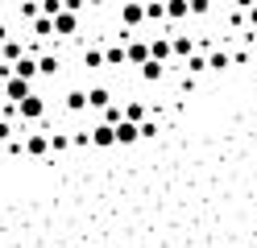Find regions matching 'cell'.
Instances as JSON below:
<instances>
[{"label":"cell","instance_id":"obj_3","mask_svg":"<svg viewBox=\"0 0 257 248\" xmlns=\"http://www.w3.org/2000/svg\"><path fill=\"white\" fill-rule=\"evenodd\" d=\"M29 95H34V83H29V79H21V75L5 79V99H9V104H21V99H29Z\"/></svg>","mask_w":257,"mask_h":248},{"label":"cell","instance_id":"obj_32","mask_svg":"<svg viewBox=\"0 0 257 248\" xmlns=\"http://www.w3.org/2000/svg\"><path fill=\"white\" fill-rule=\"evenodd\" d=\"M9 5H17V9H21V5H25V0H9Z\"/></svg>","mask_w":257,"mask_h":248},{"label":"cell","instance_id":"obj_24","mask_svg":"<svg viewBox=\"0 0 257 248\" xmlns=\"http://www.w3.org/2000/svg\"><path fill=\"white\" fill-rule=\"evenodd\" d=\"M120 120H124V108H120V104H112V108H104V124H112V128H116Z\"/></svg>","mask_w":257,"mask_h":248},{"label":"cell","instance_id":"obj_5","mask_svg":"<svg viewBox=\"0 0 257 248\" xmlns=\"http://www.w3.org/2000/svg\"><path fill=\"white\" fill-rule=\"evenodd\" d=\"M150 54H154V62H174V42L170 38H162V33H154V38H150Z\"/></svg>","mask_w":257,"mask_h":248},{"label":"cell","instance_id":"obj_9","mask_svg":"<svg viewBox=\"0 0 257 248\" xmlns=\"http://www.w3.org/2000/svg\"><path fill=\"white\" fill-rule=\"evenodd\" d=\"M133 141H141V124L120 120V124H116V145H133Z\"/></svg>","mask_w":257,"mask_h":248},{"label":"cell","instance_id":"obj_22","mask_svg":"<svg viewBox=\"0 0 257 248\" xmlns=\"http://www.w3.org/2000/svg\"><path fill=\"white\" fill-rule=\"evenodd\" d=\"M38 66H42V75H50V79H54V75H58V54H42Z\"/></svg>","mask_w":257,"mask_h":248},{"label":"cell","instance_id":"obj_13","mask_svg":"<svg viewBox=\"0 0 257 248\" xmlns=\"http://www.w3.org/2000/svg\"><path fill=\"white\" fill-rule=\"evenodd\" d=\"M0 50H5V62H9V66H17V62L25 58V46H21V38H9Z\"/></svg>","mask_w":257,"mask_h":248},{"label":"cell","instance_id":"obj_11","mask_svg":"<svg viewBox=\"0 0 257 248\" xmlns=\"http://www.w3.org/2000/svg\"><path fill=\"white\" fill-rule=\"evenodd\" d=\"M87 104H91L95 112L112 108V91H108V87H87Z\"/></svg>","mask_w":257,"mask_h":248},{"label":"cell","instance_id":"obj_16","mask_svg":"<svg viewBox=\"0 0 257 248\" xmlns=\"http://www.w3.org/2000/svg\"><path fill=\"white\" fill-rule=\"evenodd\" d=\"M83 66H87V71H100V66H108V58H104V50H95V46H87V50H83Z\"/></svg>","mask_w":257,"mask_h":248},{"label":"cell","instance_id":"obj_23","mask_svg":"<svg viewBox=\"0 0 257 248\" xmlns=\"http://www.w3.org/2000/svg\"><path fill=\"white\" fill-rule=\"evenodd\" d=\"M207 66H212V71H224V66H228V50H212V54H207Z\"/></svg>","mask_w":257,"mask_h":248},{"label":"cell","instance_id":"obj_15","mask_svg":"<svg viewBox=\"0 0 257 248\" xmlns=\"http://www.w3.org/2000/svg\"><path fill=\"white\" fill-rule=\"evenodd\" d=\"M183 71H187V75H203V71H212V66H207V54H199V50H195V54L183 62Z\"/></svg>","mask_w":257,"mask_h":248},{"label":"cell","instance_id":"obj_25","mask_svg":"<svg viewBox=\"0 0 257 248\" xmlns=\"http://www.w3.org/2000/svg\"><path fill=\"white\" fill-rule=\"evenodd\" d=\"M34 33H38V38H50V33H54V21H50V17H38V21H34Z\"/></svg>","mask_w":257,"mask_h":248},{"label":"cell","instance_id":"obj_33","mask_svg":"<svg viewBox=\"0 0 257 248\" xmlns=\"http://www.w3.org/2000/svg\"><path fill=\"white\" fill-rule=\"evenodd\" d=\"M0 66H5V50H0Z\"/></svg>","mask_w":257,"mask_h":248},{"label":"cell","instance_id":"obj_12","mask_svg":"<svg viewBox=\"0 0 257 248\" xmlns=\"http://www.w3.org/2000/svg\"><path fill=\"white\" fill-rule=\"evenodd\" d=\"M191 17V0H166V21H187Z\"/></svg>","mask_w":257,"mask_h":248},{"label":"cell","instance_id":"obj_8","mask_svg":"<svg viewBox=\"0 0 257 248\" xmlns=\"http://www.w3.org/2000/svg\"><path fill=\"white\" fill-rule=\"evenodd\" d=\"M75 29H79V13H67V9H62V13L54 17V33H58V38H71Z\"/></svg>","mask_w":257,"mask_h":248},{"label":"cell","instance_id":"obj_30","mask_svg":"<svg viewBox=\"0 0 257 248\" xmlns=\"http://www.w3.org/2000/svg\"><path fill=\"white\" fill-rule=\"evenodd\" d=\"M245 25H249V33H253V29H257V5H253V9H249V13H245Z\"/></svg>","mask_w":257,"mask_h":248},{"label":"cell","instance_id":"obj_14","mask_svg":"<svg viewBox=\"0 0 257 248\" xmlns=\"http://www.w3.org/2000/svg\"><path fill=\"white\" fill-rule=\"evenodd\" d=\"M170 42H174V58H183V62H187L191 54H195V42H191L187 33H179V38H170Z\"/></svg>","mask_w":257,"mask_h":248},{"label":"cell","instance_id":"obj_6","mask_svg":"<svg viewBox=\"0 0 257 248\" xmlns=\"http://www.w3.org/2000/svg\"><path fill=\"white\" fill-rule=\"evenodd\" d=\"M91 145L95 149H112V145H116V128H112V124H91Z\"/></svg>","mask_w":257,"mask_h":248},{"label":"cell","instance_id":"obj_7","mask_svg":"<svg viewBox=\"0 0 257 248\" xmlns=\"http://www.w3.org/2000/svg\"><path fill=\"white\" fill-rule=\"evenodd\" d=\"M25 153L29 157H46L50 153V137H46V132H29L25 137Z\"/></svg>","mask_w":257,"mask_h":248},{"label":"cell","instance_id":"obj_20","mask_svg":"<svg viewBox=\"0 0 257 248\" xmlns=\"http://www.w3.org/2000/svg\"><path fill=\"white\" fill-rule=\"evenodd\" d=\"M124 120H133V124H146V104H124Z\"/></svg>","mask_w":257,"mask_h":248},{"label":"cell","instance_id":"obj_28","mask_svg":"<svg viewBox=\"0 0 257 248\" xmlns=\"http://www.w3.org/2000/svg\"><path fill=\"white\" fill-rule=\"evenodd\" d=\"M50 149H54V153H62V149H71V137H62V132H54V137H50Z\"/></svg>","mask_w":257,"mask_h":248},{"label":"cell","instance_id":"obj_31","mask_svg":"<svg viewBox=\"0 0 257 248\" xmlns=\"http://www.w3.org/2000/svg\"><path fill=\"white\" fill-rule=\"evenodd\" d=\"M62 5H67V13H79V9H83V0H62Z\"/></svg>","mask_w":257,"mask_h":248},{"label":"cell","instance_id":"obj_29","mask_svg":"<svg viewBox=\"0 0 257 248\" xmlns=\"http://www.w3.org/2000/svg\"><path fill=\"white\" fill-rule=\"evenodd\" d=\"M13 137H17V132H13V124H9V120H0V145H9Z\"/></svg>","mask_w":257,"mask_h":248},{"label":"cell","instance_id":"obj_18","mask_svg":"<svg viewBox=\"0 0 257 248\" xmlns=\"http://www.w3.org/2000/svg\"><path fill=\"white\" fill-rule=\"evenodd\" d=\"M137 75H141V79H146V83H158V79H162V75H166V66L150 58V62H146V66H141V71H137Z\"/></svg>","mask_w":257,"mask_h":248},{"label":"cell","instance_id":"obj_4","mask_svg":"<svg viewBox=\"0 0 257 248\" xmlns=\"http://www.w3.org/2000/svg\"><path fill=\"white\" fill-rule=\"evenodd\" d=\"M17 116H21V120H42V116H46V99L34 91L29 99H21V104H17Z\"/></svg>","mask_w":257,"mask_h":248},{"label":"cell","instance_id":"obj_19","mask_svg":"<svg viewBox=\"0 0 257 248\" xmlns=\"http://www.w3.org/2000/svg\"><path fill=\"white\" fill-rule=\"evenodd\" d=\"M146 21H166V0H146Z\"/></svg>","mask_w":257,"mask_h":248},{"label":"cell","instance_id":"obj_2","mask_svg":"<svg viewBox=\"0 0 257 248\" xmlns=\"http://www.w3.org/2000/svg\"><path fill=\"white\" fill-rule=\"evenodd\" d=\"M150 58H154V54H150V42H146V38H128V42H124V62H128V66H137V71H141Z\"/></svg>","mask_w":257,"mask_h":248},{"label":"cell","instance_id":"obj_10","mask_svg":"<svg viewBox=\"0 0 257 248\" xmlns=\"http://www.w3.org/2000/svg\"><path fill=\"white\" fill-rule=\"evenodd\" d=\"M13 75H21V79H29V83H34V79L42 75V66H38V58H34V54H25L17 66H13Z\"/></svg>","mask_w":257,"mask_h":248},{"label":"cell","instance_id":"obj_21","mask_svg":"<svg viewBox=\"0 0 257 248\" xmlns=\"http://www.w3.org/2000/svg\"><path fill=\"white\" fill-rule=\"evenodd\" d=\"M104 58H108V66H128V62H124V46H108Z\"/></svg>","mask_w":257,"mask_h":248},{"label":"cell","instance_id":"obj_1","mask_svg":"<svg viewBox=\"0 0 257 248\" xmlns=\"http://www.w3.org/2000/svg\"><path fill=\"white\" fill-rule=\"evenodd\" d=\"M141 21H146V5H141V0H120V25H124V33H137Z\"/></svg>","mask_w":257,"mask_h":248},{"label":"cell","instance_id":"obj_27","mask_svg":"<svg viewBox=\"0 0 257 248\" xmlns=\"http://www.w3.org/2000/svg\"><path fill=\"white\" fill-rule=\"evenodd\" d=\"M212 13V0H191V17H207Z\"/></svg>","mask_w":257,"mask_h":248},{"label":"cell","instance_id":"obj_26","mask_svg":"<svg viewBox=\"0 0 257 248\" xmlns=\"http://www.w3.org/2000/svg\"><path fill=\"white\" fill-rule=\"evenodd\" d=\"M62 9H67L62 0H42V17H50V21H54V17H58Z\"/></svg>","mask_w":257,"mask_h":248},{"label":"cell","instance_id":"obj_17","mask_svg":"<svg viewBox=\"0 0 257 248\" xmlns=\"http://www.w3.org/2000/svg\"><path fill=\"white\" fill-rule=\"evenodd\" d=\"M87 108H91L87 104V91H79V87L67 91V112H87Z\"/></svg>","mask_w":257,"mask_h":248}]
</instances>
